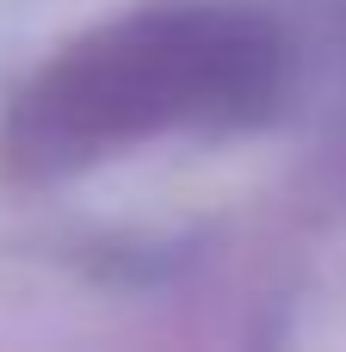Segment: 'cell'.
Masks as SVG:
<instances>
[{
	"label": "cell",
	"mask_w": 346,
	"mask_h": 352,
	"mask_svg": "<svg viewBox=\"0 0 346 352\" xmlns=\"http://www.w3.org/2000/svg\"><path fill=\"white\" fill-rule=\"evenodd\" d=\"M285 99V31L248 0H155L56 50L6 105L0 167L56 179L167 130H254Z\"/></svg>",
	"instance_id": "1"
}]
</instances>
